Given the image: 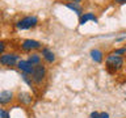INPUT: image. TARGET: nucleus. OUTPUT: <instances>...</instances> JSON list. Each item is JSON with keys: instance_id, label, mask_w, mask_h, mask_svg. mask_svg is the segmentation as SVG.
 <instances>
[{"instance_id": "nucleus-1", "label": "nucleus", "mask_w": 126, "mask_h": 118, "mask_svg": "<svg viewBox=\"0 0 126 118\" xmlns=\"http://www.w3.org/2000/svg\"><path fill=\"white\" fill-rule=\"evenodd\" d=\"M105 64H106V68H108L109 72H117V71H120L124 67L125 59H124V57L114 55L110 53L105 59Z\"/></svg>"}, {"instance_id": "nucleus-2", "label": "nucleus", "mask_w": 126, "mask_h": 118, "mask_svg": "<svg viewBox=\"0 0 126 118\" xmlns=\"http://www.w3.org/2000/svg\"><path fill=\"white\" fill-rule=\"evenodd\" d=\"M38 25V17L37 16H25L24 18L18 20L16 22V28L18 30H29Z\"/></svg>"}, {"instance_id": "nucleus-3", "label": "nucleus", "mask_w": 126, "mask_h": 118, "mask_svg": "<svg viewBox=\"0 0 126 118\" xmlns=\"http://www.w3.org/2000/svg\"><path fill=\"white\" fill-rule=\"evenodd\" d=\"M46 75H47V70H46V67L42 64H37V66H34V68H33V72H32V80H33L34 84H41V83L46 79Z\"/></svg>"}, {"instance_id": "nucleus-4", "label": "nucleus", "mask_w": 126, "mask_h": 118, "mask_svg": "<svg viewBox=\"0 0 126 118\" xmlns=\"http://www.w3.org/2000/svg\"><path fill=\"white\" fill-rule=\"evenodd\" d=\"M18 60L20 58L16 53H4L0 55V64L5 67H15Z\"/></svg>"}, {"instance_id": "nucleus-5", "label": "nucleus", "mask_w": 126, "mask_h": 118, "mask_svg": "<svg viewBox=\"0 0 126 118\" xmlns=\"http://www.w3.org/2000/svg\"><path fill=\"white\" fill-rule=\"evenodd\" d=\"M21 49L24 51H34V50L42 49V43L39 41H35V39L28 38L21 42Z\"/></svg>"}, {"instance_id": "nucleus-6", "label": "nucleus", "mask_w": 126, "mask_h": 118, "mask_svg": "<svg viewBox=\"0 0 126 118\" xmlns=\"http://www.w3.org/2000/svg\"><path fill=\"white\" fill-rule=\"evenodd\" d=\"M16 67L21 71V74H28V75H32L33 68H34V66L28 62V59H20L17 62V64H16Z\"/></svg>"}, {"instance_id": "nucleus-7", "label": "nucleus", "mask_w": 126, "mask_h": 118, "mask_svg": "<svg viewBox=\"0 0 126 118\" xmlns=\"http://www.w3.org/2000/svg\"><path fill=\"white\" fill-rule=\"evenodd\" d=\"M41 57L45 59V62L46 63H55V60H57V57H55V54H54V51L53 50H50L49 47H42V50H41Z\"/></svg>"}, {"instance_id": "nucleus-8", "label": "nucleus", "mask_w": 126, "mask_h": 118, "mask_svg": "<svg viewBox=\"0 0 126 118\" xmlns=\"http://www.w3.org/2000/svg\"><path fill=\"white\" fill-rule=\"evenodd\" d=\"M15 100V93L12 90H1L0 92V105H8Z\"/></svg>"}, {"instance_id": "nucleus-9", "label": "nucleus", "mask_w": 126, "mask_h": 118, "mask_svg": "<svg viewBox=\"0 0 126 118\" xmlns=\"http://www.w3.org/2000/svg\"><path fill=\"white\" fill-rule=\"evenodd\" d=\"M88 21L97 22L98 18H97V16L94 15L93 12H85V13H83L80 16V18H79V24H80V25H84V24H87Z\"/></svg>"}, {"instance_id": "nucleus-10", "label": "nucleus", "mask_w": 126, "mask_h": 118, "mask_svg": "<svg viewBox=\"0 0 126 118\" xmlns=\"http://www.w3.org/2000/svg\"><path fill=\"white\" fill-rule=\"evenodd\" d=\"M18 100V102H21L22 105H30L33 102V96L28 92H20L16 97Z\"/></svg>"}, {"instance_id": "nucleus-11", "label": "nucleus", "mask_w": 126, "mask_h": 118, "mask_svg": "<svg viewBox=\"0 0 126 118\" xmlns=\"http://www.w3.org/2000/svg\"><path fill=\"white\" fill-rule=\"evenodd\" d=\"M64 7L68 8V9H71V11L74 12V13H76L79 17H80V16L83 15V7H81L80 3H66Z\"/></svg>"}, {"instance_id": "nucleus-12", "label": "nucleus", "mask_w": 126, "mask_h": 118, "mask_svg": "<svg viewBox=\"0 0 126 118\" xmlns=\"http://www.w3.org/2000/svg\"><path fill=\"white\" fill-rule=\"evenodd\" d=\"M91 58H92L96 63H101L102 59H104V54H102V51L98 50V49H92L91 50Z\"/></svg>"}, {"instance_id": "nucleus-13", "label": "nucleus", "mask_w": 126, "mask_h": 118, "mask_svg": "<svg viewBox=\"0 0 126 118\" xmlns=\"http://www.w3.org/2000/svg\"><path fill=\"white\" fill-rule=\"evenodd\" d=\"M41 54H38V53H32L29 55V58H28V62L32 63L33 66H37V64H41Z\"/></svg>"}, {"instance_id": "nucleus-14", "label": "nucleus", "mask_w": 126, "mask_h": 118, "mask_svg": "<svg viewBox=\"0 0 126 118\" xmlns=\"http://www.w3.org/2000/svg\"><path fill=\"white\" fill-rule=\"evenodd\" d=\"M89 118H109V113H106V112H92L89 114Z\"/></svg>"}, {"instance_id": "nucleus-15", "label": "nucleus", "mask_w": 126, "mask_h": 118, "mask_svg": "<svg viewBox=\"0 0 126 118\" xmlns=\"http://www.w3.org/2000/svg\"><path fill=\"white\" fill-rule=\"evenodd\" d=\"M21 79H22V80L25 81L29 87H33V85H34V83H33V80H32V76H30V75H28V74H21Z\"/></svg>"}, {"instance_id": "nucleus-16", "label": "nucleus", "mask_w": 126, "mask_h": 118, "mask_svg": "<svg viewBox=\"0 0 126 118\" xmlns=\"http://www.w3.org/2000/svg\"><path fill=\"white\" fill-rule=\"evenodd\" d=\"M112 54H114V55H120V57H122V55H125V54H126V47H121V49H116V50H114Z\"/></svg>"}, {"instance_id": "nucleus-17", "label": "nucleus", "mask_w": 126, "mask_h": 118, "mask_svg": "<svg viewBox=\"0 0 126 118\" xmlns=\"http://www.w3.org/2000/svg\"><path fill=\"white\" fill-rule=\"evenodd\" d=\"M0 118H11L9 117V112L3 108H0Z\"/></svg>"}, {"instance_id": "nucleus-18", "label": "nucleus", "mask_w": 126, "mask_h": 118, "mask_svg": "<svg viewBox=\"0 0 126 118\" xmlns=\"http://www.w3.org/2000/svg\"><path fill=\"white\" fill-rule=\"evenodd\" d=\"M5 49H7V45L4 41H0V55L5 53Z\"/></svg>"}, {"instance_id": "nucleus-19", "label": "nucleus", "mask_w": 126, "mask_h": 118, "mask_svg": "<svg viewBox=\"0 0 126 118\" xmlns=\"http://www.w3.org/2000/svg\"><path fill=\"white\" fill-rule=\"evenodd\" d=\"M114 3L120 4V5H124V4H126V0H114Z\"/></svg>"}, {"instance_id": "nucleus-20", "label": "nucleus", "mask_w": 126, "mask_h": 118, "mask_svg": "<svg viewBox=\"0 0 126 118\" xmlns=\"http://www.w3.org/2000/svg\"><path fill=\"white\" fill-rule=\"evenodd\" d=\"M67 1H70V3H80L81 0H67Z\"/></svg>"}]
</instances>
